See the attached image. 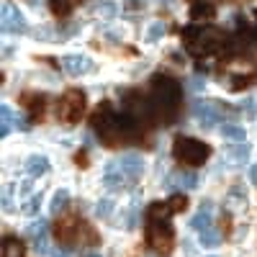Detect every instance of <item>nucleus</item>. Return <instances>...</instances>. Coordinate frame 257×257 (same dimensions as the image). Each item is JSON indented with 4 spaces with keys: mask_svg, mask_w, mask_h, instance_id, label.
I'll return each instance as SVG.
<instances>
[{
    "mask_svg": "<svg viewBox=\"0 0 257 257\" xmlns=\"http://www.w3.org/2000/svg\"><path fill=\"white\" fill-rule=\"evenodd\" d=\"M59 62H62L64 72H67V75H72V77L90 75V72L95 70V64H93V59H90L88 54H64Z\"/></svg>",
    "mask_w": 257,
    "mask_h": 257,
    "instance_id": "1",
    "label": "nucleus"
},
{
    "mask_svg": "<svg viewBox=\"0 0 257 257\" xmlns=\"http://www.w3.org/2000/svg\"><path fill=\"white\" fill-rule=\"evenodd\" d=\"M26 29H29L26 16L18 11V6L3 3V31L6 34H24Z\"/></svg>",
    "mask_w": 257,
    "mask_h": 257,
    "instance_id": "2",
    "label": "nucleus"
},
{
    "mask_svg": "<svg viewBox=\"0 0 257 257\" xmlns=\"http://www.w3.org/2000/svg\"><path fill=\"white\" fill-rule=\"evenodd\" d=\"M118 165L123 170V175L128 178V183H134L144 175V157L139 152H123L118 157Z\"/></svg>",
    "mask_w": 257,
    "mask_h": 257,
    "instance_id": "3",
    "label": "nucleus"
},
{
    "mask_svg": "<svg viewBox=\"0 0 257 257\" xmlns=\"http://www.w3.org/2000/svg\"><path fill=\"white\" fill-rule=\"evenodd\" d=\"M193 116H196V121L206 128L221 123V118H224V113H221V108L216 103H196L193 105Z\"/></svg>",
    "mask_w": 257,
    "mask_h": 257,
    "instance_id": "4",
    "label": "nucleus"
},
{
    "mask_svg": "<svg viewBox=\"0 0 257 257\" xmlns=\"http://www.w3.org/2000/svg\"><path fill=\"white\" fill-rule=\"evenodd\" d=\"M103 185L105 188H121V185H126L128 183V178L123 175V170H121V165H118V160H113V162H105V167H103Z\"/></svg>",
    "mask_w": 257,
    "mask_h": 257,
    "instance_id": "5",
    "label": "nucleus"
},
{
    "mask_svg": "<svg viewBox=\"0 0 257 257\" xmlns=\"http://www.w3.org/2000/svg\"><path fill=\"white\" fill-rule=\"evenodd\" d=\"M249 152L252 149L247 147V144H239V147H229V149H224V165H229V167H242L247 160H249Z\"/></svg>",
    "mask_w": 257,
    "mask_h": 257,
    "instance_id": "6",
    "label": "nucleus"
},
{
    "mask_svg": "<svg viewBox=\"0 0 257 257\" xmlns=\"http://www.w3.org/2000/svg\"><path fill=\"white\" fill-rule=\"evenodd\" d=\"M26 173H29V178H41V175H47L49 173V160H47V155H29L26 157Z\"/></svg>",
    "mask_w": 257,
    "mask_h": 257,
    "instance_id": "7",
    "label": "nucleus"
},
{
    "mask_svg": "<svg viewBox=\"0 0 257 257\" xmlns=\"http://www.w3.org/2000/svg\"><path fill=\"white\" fill-rule=\"evenodd\" d=\"M211 219H213V211H211V203L206 201L201 208H198V213L190 219V226L193 229H198V231H206L208 226H211Z\"/></svg>",
    "mask_w": 257,
    "mask_h": 257,
    "instance_id": "8",
    "label": "nucleus"
},
{
    "mask_svg": "<svg viewBox=\"0 0 257 257\" xmlns=\"http://www.w3.org/2000/svg\"><path fill=\"white\" fill-rule=\"evenodd\" d=\"M219 134L229 142H244L247 139V128L242 123H221L219 126Z\"/></svg>",
    "mask_w": 257,
    "mask_h": 257,
    "instance_id": "9",
    "label": "nucleus"
},
{
    "mask_svg": "<svg viewBox=\"0 0 257 257\" xmlns=\"http://www.w3.org/2000/svg\"><path fill=\"white\" fill-rule=\"evenodd\" d=\"M173 183H175L178 190H193V188L198 185V175L190 173V170H180V173H175Z\"/></svg>",
    "mask_w": 257,
    "mask_h": 257,
    "instance_id": "10",
    "label": "nucleus"
},
{
    "mask_svg": "<svg viewBox=\"0 0 257 257\" xmlns=\"http://www.w3.org/2000/svg\"><path fill=\"white\" fill-rule=\"evenodd\" d=\"M67 203H70V190H67V188L54 190V196H52V201H49V213H59Z\"/></svg>",
    "mask_w": 257,
    "mask_h": 257,
    "instance_id": "11",
    "label": "nucleus"
},
{
    "mask_svg": "<svg viewBox=\"0 0 257 257\" xmlns=\"http://www.w3.org/2000/svg\"><path fill=\"white\" fill-rule=\"evenodd\" d=\"M93 11L100 16V18H113L118 13V6L113 3V0H98V3L93 6Z\"/></svg>",
    "mask_w": 257,
    "mask_h": 257,
    "instance_id": "12",
    "label": "nucleus"
},
{
    "mask_svg": "<svg viewBox=\"0 0 257 257\" xmlns=\"http://www.w3.org/2000/svg\"><path fill=\"white\" fill-rule=\"evenodd\" d=\"M162 36H165V24L162 21H152L149 29H147V34H144V41L147 44H155V41H160Z\"/></svg>",
    "mask_w": 257,
    "mask_h": 257,
    "instance_id": "13",
    "label": "nucleus"
},
{
    "mask_svg": "<svg viewBox=\"0 0 257 257\" xmlns=\"http://www.w3.org/2000/svg\"><path fill=\"white\" fill-rule=\"evenodd\" d=\"M198 242H201L203 247H216V244H221V231L213 229V226H208L206 231H201Z\"/></svg>",
    "mask_w": 257,
    "mask_h": 257,
    "instance_id": "14",
    "label": "nucleus"
},
{
    "mask_svg": "<svg viewBox=\"0 0 257 257\" xmlns=\"http://www.w3.org/2000/svg\"><path fill=\"white\" fill-rule=\"evenodd\" d=\"M49 6H52L54 13L64 16V13H70V11L77 6V0H49Z\"/></svg>",
    "mask_w": 257,
    "mask_h": 257,
    "instance_id": "15",
    "label": "nucleus"
},
{
    "mask_svg": "<svg viewBox=\"0 0 257 257\" xmlns=\"http://www.w3.org/2000/svg\"><path fill=\"white\" fill-rule=\"evenodd\" d=\"M111 211H113V201H111V198H100V201L95 203V216H98V219H108Z\"/></svg>",
    "mask_w": 257,
    "mask_h": 257,
    "instance_id": "16",
    "label": "nucleus"
},
{
    "mask_svg": "<svg viewBox=\"0 0 257 257\" xmlns=\"http://www.w3.org/2000/svg\"><path fill=\"white\" fill-rule=\"evenodd\" d=\"M26 234L31 239H41V237H47V221H34L26 226Z\"/></svg>",
    "mask_w": 257,
    "mask_h": 257,
    "instance_id": "17",
    "label": "nucleus"
},
{
    "mask_svg": "<svg viewBox=\"0 0 257 257\" xmlns=\"http://www.w3.org/2000/svg\"><path fill=\"white\" fill-rule=\"evenodd\" d=\"M239 188H234V193H229V196H226V206L229 208H244V196H239V193H237Z\"/></svg>",
    "mask_w": 257,
    "mask_h": 257,
    "instance_id": "18",
    "label": "nucleus"
},
{
    "mask_svg": "<svg viewBox=\"0 0 257 257\" xmlns=\"http://www.w3.org/2000/svg\"><path fill=\"white\" fill-rule=\"evenodd\" d=\"M41 206V193H34L29 201H24V213H36Z\"/></svg>",
    "mask_w": 257,
    "mask_h": 257,
    "instance_id": "19",
    "label": "nucleus"
},
{
    "mask_svg": "<svg viewBox=\"0 0 257 257\" xmlns=\"http://www.w3.org/2000/svg\"><path fill=\"white\" fill-rule=\"evenodd\" d=\"M3 257H21V244H18V242H6Z\"/></svg>",
    "mask_w": 257,
    "mask_h": 257,
    "instance_id": "20",
    "label": "nucleus"
},
{
    "mask_svg": "<svg viewBox=\"0 0 257 257\" xmlns=\"http://www.w3.org/2000/svg\"><path fill=\"white\" fill-rule=\"evenodd\" d=\"M34 249H36V254H47V252H49V242H47V237L34 239Z\"/></svg>",
    "mask_w": 257,
    "mask_h": 257,
    "instance_id": "21",
    "label": "nucleus"
},
{
    "mask_svg": "<svg viewBox=\"0 0 257 257\" xmlns=\"http://www.w3.org/2000/svg\"><path fill=\"white\" fill-rule=\"evenodd\" d=\"M249 180L257 185V165H252V167H249Z\"/></svg>",
    "mask_w": 257,
    "mask_h": 257,
    "instance_id": "22",
    "label": "nucleus"
},
{
    "mask_svg": "<svg viewBox=\"0 0 257 257\" xmlns=\"http://www.w3.org/2000/svg\"><path fill=\"white\" fill-rule=\"evenodd\" d=\"M201 85H203V80L196 77V80H193V90H201Z\"/></svg>",
    "mask_w": 257,
    "mask_h": 257,
    "instance_id": "23",
    "label": "nucleus"
},
{
    "mask_svg": "<svg viewBox=\"0 0 257 257\" xmlns=\"http://www.w3.org/2000/svg\"><path fill=\"white\" fill-rule=\"evenodd\" d=\"M85 257H103L100 252H90V254H85Z\"/></svg>",
    "mask_w": 257,
    "mask_h": 257,
    "instance_id": "24",
    "label": "nucleus"
}]
</instances>
